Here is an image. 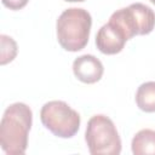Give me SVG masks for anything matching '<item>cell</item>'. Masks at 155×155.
<instances>
[{"mask_svg": "<svg viewBox=\"0 0 155 155\" xmlns=\"http://www.w3.org/2000/svg\"><path fill=\"white\" fill-rule=\"evenodd\" d=\"M137 107L145 113H155V81L142 84L136 92Z\"/></svg>", "mask_w": 155, "mask_h": 155, "instance_id": "9c48e42d", "label": "cell"}, {"mask_svg": "<svg viewBox=\"0 0 155 155\" xmlns=\"http://www.w3.org/2000/svg\"><path fill=\"white\" fill-rule=\"evenodd\" d=\"M73 73L81 82L94 84L102 79L104 67L97 57L92 54H82L73 62Z\"/></svg>", "mask_w": 155, "mask_h": 155, "instance_id": "52a82bcc", "label": "cell"}, {"mask_svg": "<svg viewBox=\"0 0 155 155\" xmlns=\"http://www.w3.org/2000/svg\"><path fill=\"white\" fill-rule=\"evenodd\" d=\"M109 19L124 29L128 40L136 35H148L155 28V12L142 2L115 11Z\"/></svg>", "mask_w": 155, "mask_h": 155, "instance_id": "5b68a950", "label": "cell"}, {"mask_svg": "<svg viewBox=\"0 0 155 155\" xmlns=\"http://www.w3.org/2000/svg\"><path fill=\"white\" fill-rule=\"evenodd\" d=\"M85 140L92 155H119L121 139L110 117L98 114L92 116L86 127Z\"/></svg>", "mask_w": 155, "mask_h": 155, "instance_id": "3957f363", "label": "cell"}, {"mask_svg": "<svg viewBox=\"0 0 155 155\" xmlns=\"http://www.w3.org/2000/svg\"><path fill=\"white\" fill-rule=\"evenodd\" d=\"M124 29L110 21L101 27L96 35V46L104 54H116L122 51L127 41Z\"/></svg>", "mask_w": 155, "mask_h": 155, "instance_id": "8992f818", "label": "cell"}, {"mask_svg": "<svg viewBox=\"0 0 155 155\" xmlns=\"http://www.w3.org/2000/svg\"><path fill=\"white\" fill-rule=\"evenodd\" d=\"M150 2H153V4L155 5V0H150Z\"/></svg>", "mask_w": 155, "mask_h": 155, "instance_id": "4fadbf2b", "label": "cell"}, {"mask_svg": "<svg viewBox=\"0 0 155 155\" xmlns=\"http://www.w3.org/2000/svg\"><path fill=\"white\" fill-rule=\"evenodd\" d=\"M29 0H1L2 5L12 11H17V10H21L27 4H28Z\"/></svg>", "mask_w": 155, "mask_h": 155, "instance_id": "8fae6325", "label": "cell"}, {"mask_svg": "<svg viewBox=\"0 0 155 155\" xmlns=\"http://www.w3.org/2000/svg\"><path fill=\"white\" fill-rule=\"evenodd\" d=\"M92 25L91 15L80 7L64 10L57 19L56 30L59 45L69 52H78L88 42Z\"/></svg>", "mask_w": 155, "mask_h": 155, "instance_id": "7a4b0ae2", "label": "cell"}, {"mask_svg": "<svg viewBox=\"0 0 155 155\" xmlns=\"http://www.w3.org/2000/svg\"><path fill=\"white\" fill-rule=\"evenodd\" d=\"M1 41V56H0V64L5 65L10 62H12L17 54V44L16 41L5 34L0 36Z\"/></svg>", "mask_w": 155, "mask_h": 155, "instance_id": "30bf717a", "label": "cell"}, {"mask_svg": "<svg viewBox=\"0 0 155 155\" xmlns=\"http://www.w3.org/2000/svg\"><path fill=\"white\" fill-rule=\"evenodd\" d=\"M42 125L59 138H71L80 128V115L63 101H51L40 110Z\"/></svg>", "mask_w": 155, "mask_h": 155, "instance_id": "277c9868", "label": "cell"}, {"mask_svg": "<svg viewBox=\"0 0 155 155\" xmlns=\"http://www.w3.org/2000/svg\"><path fill=\"white\" fill-rule=\"evenodd\" d=\"M134 155H155V131L144 128L138 131L131 143Z\"/></svg>", "mask_w": 155, "mask_h": 155, "instance_id": "ba28073f", "label": "cell"}, {"mask_svg": "<svg viewBox=\"0 0 155 155\" xmlns=\"http://www.w3.org/2000/svg\"><path fill=\"white\" fill-rule=\"evenodd\" d=\"M64 1H68V2H82L85 0H64Z\"/></svg>", "mask_w": 155, "mask_h": 155, "instance_id": "7c38bea8", "label": "cell"}, {"mask_svg": "<svg viewBox=\"0 0 155 155\" xmlns=\"http://www.w3.org/2000/svg\"><path fill=\"white\" fill-rule=\"evenodd\" d=\"M33 124L31 109L21 102L6 108L0 122V145L8 155L24 154Z\"/></svg>", "mask_w": 155, "mask_h": 155, "instance_id": "6da1fadb", "label": "cell"}]
</instances>
